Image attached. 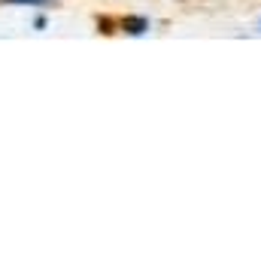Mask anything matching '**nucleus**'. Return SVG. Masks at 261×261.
<instances>
[{"label":"nucleus","mask_w":261,"mask_h":261,"mask_svg":"<svg viewBox=\"0 0 261 261\" xmlns=\"http://www.w3.org/2000/svg\"><path fill=\"white\" fill-rule=\"evenodd\" d=\"M146 28H149L146 18H125V31H128V34H143Z\"/></svg>","instance_id":"obj_1"},{"label":"nucleus","mask_w":261,"mask_h":261,"mask_svg":"<svg viewBox=\"0 0 261 261\" xmlns=\"http://www.w3.org/2000/svg\"><path fill=\"white\" fill-rule=\"evenodd\" d=\"M6 3H28V6H52L55 0H6Z\"/></svg>","instance_id":"obj_2"}]
</instances>
